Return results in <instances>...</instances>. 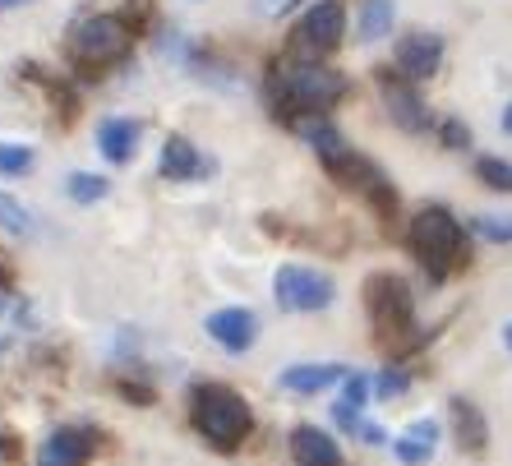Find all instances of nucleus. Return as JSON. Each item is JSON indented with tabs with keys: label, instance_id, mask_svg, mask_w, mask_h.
Listing matches in <instances>:
<instances>
[{
	"label": "nucleus",
	"instance_id": "c85d7f7f",
	"mask_svg": "<svg viewBox=\"0 0 512 466\" xmlns=\"http://www.w3.org/2000/svg\"><path fill=\"white\" fill-rule=\"evenodd\" d=\"M356 434H360V439H365V443H388V434H383L379 425H365V420H360V425H356Z\"/></svg>",
	"mask_w": 512,
	"mask_h": 466
},
{
	"label": "nucleus",
	"instance_id": "412c9836",
	"mask_svg": "<svg viewBox=\"0 0 512 466\" xmlns=\"http://www.w3.org/2000/svg\"><path fill=\"white\" fill-rule=\"evenodd\" d=\"M476 176L485 180L489 190H512V162H503V157H480L476 162Z\"/></svg>",
	"mask_w": 512,
	"mask_h": 466
},
{
	"label": "nucleus",
	"instance_id": "9d476101",
	"mask_svg": "<svg viewBox=\"0 0 512 466\" xmlns=\"http://www.w3.org/2000/svg\"><path fill=\"white\" fill-rule=\"evenodd\" d=\"M291 457H296V466H342L337 439L314 430V425H300V430L291 434Z\"/></svg>",
	"mask_w": 512,
	"mask_h": 466
},
{
	"label": "nucleus",
	"instance_id": "cd10ccee",
	"mask_svg": "<svg viewBox=\"0 0 512 466\" xmlns=\"http://www.w3.org/2000/svg\"><path fill=\"white\" fill-rule=\"evenodd\" d=\"M443 144H453V148H466V144H471V134H466L462 125H457V120H448V125H443Z\"/></svg>",
	"mask_w": 512,
	"mask_h": 466
},
{
	"label": "nucleus",
	"instance_id": "a211bd4d",
	"mask_svg": "<svg viewBox=\"0 0 512 466\" xmlns=\"http://www.w3.org/2000/svg\"><path fill=\"white\" fill-rule=\"evenodd\" d=\"M393 19H397L393 0H365V5H360V19H356V37L360 42H379V37L393 33Z\"/></svg>",
	"mask_w": 512,
	"mask_h": 466
},
{
	"label": "nucleus",
	"instance_id": "7c9ffc66",
	"mask_svg": "<svg viewBox=\"0 0 512 466\" xmlns=\"http://www.w3.org/2000/svg\"><path fill=\"white\" fill-rule=\"evenodd\" d=\"M14 5H24V0H0V10H14Z\"/></svg>",
	"mask_w": 512,
	"mask_h": 466
},
{
	"label": "nucleus",
	"instance_id": "2eb2a0df",
	"mask_svg": "<svg viewBox=\"0 0 512 466\" xmlns=\"http://www.w3.org/2000/svg\"><path fill=\"white\" fill-rule=\"evenodd\" d=\"M296 130L305 134V139H310L314 148H319V157H323V162H328V167H337V162H346V157H351V148H346V139H342V134H337V130H333V125H328V120H323V116L296 120Z\"/></svg>",
	"mask_w": 512,
	"mask_h": 466
},
{
	"label": "nucleus",
	"instance_id": "9b49d317",
	"mask_svg": "<svg viewBox=\"0 0 512 466\" xmlns=\"http://www.w3.org/2000/svg\"><path fill=\"white\" fill-rule=\"evenodd\" d=\"M254 314L250 310H217L208 314V337H213L217 347H227V351H245L254 342Z\"/></svg>",
	"mask_w": 512,
	"mask_h": 466
},
{
	"label": "nucleus",
	"instance_id": "c756f323",
	"mask_svg": "<svg viewBox=\"0 0 512 466\" xmlns=\"http://www.w3.org/2000/svg\"><path fill=\"white\" fill-rule=\"evenodd\" d=\"M503 130H508V134H512V107H508V111H503Z\"/></svg>",
	"mask_w": 512,
	"mask_h": 466
},
{
	"label": "nucleus",
	"instance_id": "2f4dec72",
	"mask_svg": "<svg viewBox=\"0 0 512 466\" xmlns=\"http://www.w3.org/2000/svg\"><path fill=\"white\" fill-rule=\"evenodd\" d=\"M503 342H508V351H512V323H508V328H503Z\"/></svg>",
	"mask_w": 512,
	"mask_h": 466
},
{
	"label": "nucleus",
	"instance_id": "dca6fc26",
	"mask_svg": "<svg viewBox=\"0 0 512 466\" xmlns=\"http://www.w3.org/2000/svg\"><path fill=\"white\" fill-rule=\"evenodd\" d=\"M434 443H439V425H434V420H416V425L393 443V453L402 457L406 466H420L434 457Z\"/></svg>",
	"mask_w": 512,
	"mask_h": 466
},
{
	"label": "nucleus",
	"instance_id": "f03ea898",
	"mask_svg": "<svg viewBox=\"0 0 512 466\" xmlns=\"http://www.w3.org/2000/svg\"><path fill=\"white\" fill-rule=\"evenodd\" d=\"M411 250L425 263L429 277H448L457 263H462V250H466L462 222H457L448 208H425V213H416V222H411Z\"/></svg>",
	"mask_w": 512,
	"mask_h": 466
},
{
	"label": "nucleus",
	"instance_id": "f8f14e48",
	"mask_svg": "<svg viewBox=\"0 0 512 466\" xmlns=\"http://www.w3.org/2000/svg\"><path fill=\"white\" fill-rule=\"evenodd\" d=\"M208 171H213V162H203L190 139H167L162 144V176L167 180H194V176H208Z\"/></svg>",
	"mask_w": 512,
	"mask_h": 466
},
{
	"label": "nucleus",
	"instance_id": "f257e3e1",
	"mask_svg": "<svg viewBox=\"0 0 512 466\" xmlns=\"http://www.w3.org/2000/svg\"><path fill=\"white\" fill-rule=\"evenodd\" d=\"M273 93L291 111H328L346 93V79L314 60H282L273 70Z\"/></svg>",
	"mask_w": 512,
	"mask_h": 466
},
{
	"label": "nucleus",
	"instance_id": "6e6552de",
	"mask_svg": "<svg viewBox=\"0 0 512 466\" xmlns=\"http://www.w3.org/2000/svg\"><path fill=\"white\" fill-rule=\"evenodd\" d=\"M443 60V42L434 33H411L402 37V47H397V70L406 74V79H429V74L439 70Z\"/></svg>",
	"mask_w": 512,
	"mask_h": 466
},
{
	"label": "nucleus",
	"instance_id": "aec40b11",
	"mask_svg": "<svg viewBox=\"0 0 512 466\" xmlns=\"http://www.w3.org/2000/svg\"><path fill=\"white\" fill-rule=\"evenodd\" d=\"M107 180L102 176H88V171H74L70 180H65V194H70L74 204H97V199H107Z\"/></svg>",
	"mask_w": 512,
	"mask_h": 466
},
{
	"label": "nucleus",
	"instance_id": "5701e85b",
	"mask_svg": "<svg viewBox=\"0 0 512 466\" xmlns=\"http://www.w3.org/2000/svg\"><path fill=\"white\" fill-rule=\"evenodd\" d=\"M0 227L5 231H28L33 227V217H28L24 204H14L10 194H0Z\"/></svg>",
	"mask_w": 512,
	"mask_h": 466
},
{
	"label": "nucleus",
	"instance_id": "1a4fd4ad",
	"mask_svg": "<svg viewBox=\"0 0 512 466\" xmlns=\"http://www.w3.org/2000/svg\"><path fill=\"white\" fill-rule=\"evenodd\" d=\"M88 453H93V434L88 430H56L42 443L37 466H84Z\"/></svg>",
	"mask_w": 512,
	"mask_h": 466
},
{
	"label": "nucleus",
	"instance_id": "20e7f679",
	"mask_svg": "<svg viewBox=\"0 0 512 466\" xmlns=\"http://www.w3.org/2000/svg\"><path fill=\"white\" fill-rule=\"evenodd\" d=\"M130 51V28L116 14H93L84 24L74 28L70 37V56L88 70H102V65H116L120 56Z\"/></svg>",
	"mask_w": 512,
	"mask_h": 466
},
{
	"label": "nucleus",
	"instance_id": "473e14b6",
	"mask_svg": "<svg viewBox=\"0 0 512 466\" xmlns=\"http://www.w3.org/2000/svg\"><path fill=\"white\" fill-rule=\"evenodd\" d=\"M0 314H5V291H0Z\"/></svg>",
	"mask_w": 512,
	"mask_h": 466
},
{
	"label": "nucleus",
	"instance_id": "39448f33",
	"mask_svg": "<svg viewBox=\"0 0 512 466\" xmlns=\"http://www.w3.org/2000/svg\"><path fill=\"white\" fill-rule=\"evenodd\" d=\"M273 296H277V305L291 314H314V310H328V305H333V282L323 273H314V268L286 263L273 277Z\"/></svg>",
	"mask_w": 512,
	"mask_h": 466
},
{
	"label": "nucleus",
	"instance_id": "bb28decb",
	"mask_svg": "<svg viewBox=\"0 0 512 466\" xmlns=\"http://www.w3.org/2000/svg\"><path fill=\"white\" fill-rule=\"evenodd\" d=\"M300 0H259V14L263 19H282L286 10H296Z\"/></svg>",
	"mask_w": 512,
	"mask_h": 466
},
{
	"label": "nucleus",
	"instance_id": "6ab92c4d",
	"mask_svg": "<svg viewBox=\"0 0 512 466\" xmlns=\"http://www.w3.org/2000/svg\"><path fill=\"white\" fill-rule=\"evenodd\" d=\"M453 425H457V439H462L466 453H480V448H485V439H489L485 416H480L466 397H453Z\"/></svg>",
	"mask_w": 512,
	"mask_h": 466
},
{
	"label": "nucleus",
	"instance_id": "b1692460",
	"mask_svg": "<svg viewBox=\"0 0 512 466\" xmlns=\"http://www.w3.org/2000/svg\"><path fill=\"white\" fill-rule=\"evenodd\" d=\"M365 397H370V379H365V374H346V393H342V407L360 411V407H365Z\"/></svg>",
	"mask_w": 512,
	"mask_h": 466
},
{
	"label": "nucleus",
	"instance_id": "423d86ee",
	"mask_svg": "<svg viewBox=\"0 0 512 466\" xmlns=\"http://www.w3.org/2000/svg\"><path fill=\"white\" fill-rule=\"evenodd\" d=\"M365 300H370L374 328H379L388 342L416 328V319H411V291H406V282H397V277H388V273H383V277H370V287H365Z\"/></svg>",
	"mask_w": 512,
	"mask_h": 466
},
{
	"label": "nucleus",
	"instance_id": "a878e982",
	"mask_svg": "<svg viewBox=\"0 0 512 466\" xmlns=\"http://www.w3.org/2000/svg\"><path fill=\"white\" fill-rule=\"evenodd\" d=\"M374 388H379V397H397V393H406V374L402 370H388L379 383H374Z\"/></svg>",
	"mask_w": 512,
	"mask_h": 466
},
{
	"label": "nucleus",
	"instance_id": "f3484780",
	"mask_svg": "<svg viewBox=\"0 0 512 466\" xmlns=\"http://www.w3.org/2000/svg\"><path fill=\"white\" fill-rule=\"evenodd\" d=\"M134 144H139V125H134V120H102V125H97V148H102L111 162H130Z\"/></svg>",
	"mask_w": 512,
	"mask_h": 466
},
{
	"label": "nucleus",
	"instance_id": "4be33fe9",
	"mask_svg": "<svg viewBox=\"0 0 512 466\" xmlns=\"http://www.w3.org/2000/svg\"><path fill=\"white\" fill-rule=\"evenodd\" d=\"M33 167V153L24 144H0V176H19Z\"/></svg>",
	"mask_w": 512,
	"mask_h": 466
},
{
	"label": "nucleus",
	"instance_id": "4468645a",
	"mask_svg": "<svg viewBox=\"0 0 512 466\" xmlns=\"http://www.w3.org/2000/svg\"><path fill=\"white\" fill-rule=\"evenodd\" d=\"M333 383H346L342 365H291V370H282L286 393H323Z\"/></svg>",
	"mask_w": 512,
	"mask_h": 466
},
{
	"label": "nucleus",
	"instance_id": "7ed1b4c3",
	"mask_svg": "<svg viewBox=\"0 0 512 466\" xmlns=\"http://www.w3.org/2000/svg\"><path fill=\"white\" fill-rule=\"evenodd\" d=\"M250 407H245V397H236L231 388H194V430L203 434L208 443L217 448H236L245 434H250Z\"/></svg>",
	"mask_w": 512,
	"mask_h": 466
},
{
	"label": "nucleus",
	"instance_id": "393cba45",
	"mask_svg": "<svg viewBox=\"0 0 512 466\" xmlns=\"http://www.w3.org/2000/svg\"><path fill=\"white\" fill-rule=\"evenodd\" d=\"M476 231L485 240H512V217H476Z\"/></svg>",
	"mask_w": 512,
	"mask_h": 466
},
{
	"label": "nucleus",
	"instance_id": "ddd939ff",
	"mask_svg": "<svg viewBox=\"0 0 512 466\" xmlns=\"http://www.w3.org/2000/svg\"><path fill=\"white\" fill-rule=\"evenodd\" d=\"M383 102H388V111H393V120L402 125V130H425V125H429L425 102H420V97L411 93L406 84H393V79H383Z\"/></svg>",
	"mask_w": 512,
	"mask_h": 466
},
{
	"label": "nucleus",
	"instance_id": "0eeeda50",
	"mask_svg": "<svg viewBox=\"0 0 512 466\" xmlns=\"http://www.w3.org/2000/svg\"><path fill=\"white\" fill-rule=\"evenodd\" d=\"M342 28H346V10L337 0H319L296 28V51L300 56H323L342 42Z\"/></svg>",
	"mask_w": 512,
	"mask_h": 466
}]
</instances>
